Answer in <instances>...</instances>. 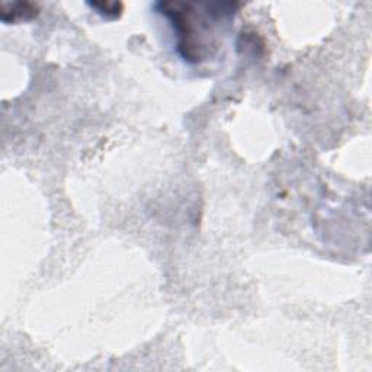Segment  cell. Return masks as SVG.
Returning <instances> with one entry per match:
<instances>
[{"instance_id":"6da1fadb","label":"cell","mask_w":372,"mask_h":372,"mask_svg":"<svg viewBox=\"0 0 372 372\" xmlns=\"http://www.w3.org/2000/svg\"><path fill=\"white\" fill-rule=\"evenodd\" d=\"M159 12L164 15L173 27L178 38V52L189 63H201L208 60L217 48V35L211 23L218 25L222 19L232 15V5H205L191 4H157Z\"/></svg>"},{"instance_id":"7a4b0ae2","label":"cell","mask_w":372,"mask_h":372,"mask_svg":"<svg viewBox=\"0 0 372 372\" xmlns=\"http://www.w3.org/2000/svg\"><path fill=\"white\" fill-rule=\"evenodd\" d=\"M38 15V6L27 2L16 4H2V20L4 22H16L28 20Z\"/></svg>"},{"instance_id":"3957f363","label":"cell","mask_w":372,"mask_h":372,"mask_svg":"<svg viewBox=\"0 0 372 372\" xmlns=\"http://www.w3.org/2000/svg\"><path fill=\"white\" fill-rule=\"evenodd\" d=\"M90 6L93 9L97 11V13H101L105 18H118L122 12V5L121 4H108V2H102V4H90Z\"/></svg>"}]
</instances>
